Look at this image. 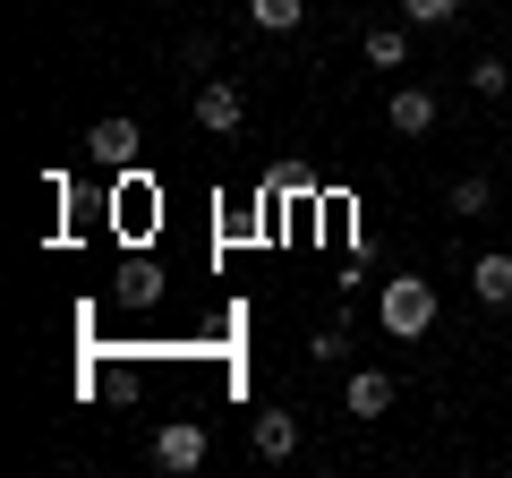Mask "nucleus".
I'll return each instance as SVG.
<instances>
[{
	"label": "nucleus",
	"mask_w": 512,
	"mask_h": 478,
	"mask_svg": "<svg viewBox=\"0 0 512 478\" xmlns=\"http://www.w3.org/2000/svg\"><path fill=\"white\" fill-rule=\"evenodd\" d=\"M376 316H384V333H393V342H419V333L436 325V282L393 274V282H384V299H376Z\"/></svg>",
	"instance_id": "f257e3e1"
},
{
	"label": "nucleus",
	"mask_w": 512,
	"mask_h": 478,
	"mask_svg": "<svg viewBox=\"0 0 512 478\" xmlns=\"http://www.w3.org/2000/svg\"><path fill=\"white\" fill-rule=\"evenodd\" d=\"M86 154L111 171H137V154H146V137H137V120H94L86 129Z\"/></svg>",
	"instance_id": "f03ea898"
},
{
	"label": "nucleus",
	"mask_w": 512,
	"mask_h": 478,
	"mask_svg": "<svg viewBox=\"0 0 512 478\" xmlns=\"http://www.w3.org/2000/svg\"><path fill=\"white\" fill-rule=\"evenodd\" d=\"M239 120H248V103H239V86H231V77H205V86H197V129L231 137Z\"/></svg>",
	"instance_id": "7ed1b4c3"
},
{
	"label": "nucleus",
	"mask_w": 512,
	"mask_h": 478,
	"mask_svg": "<svg viewBox=\"0 0 512 478\" xmlns=\"http://www.w3.org/2000/svg\"><path fill=\"white\" fill-rule=\"evenodd\" d=\"M154 461H163V470H197L205 461V427L197 419H163L154 427Z\"/></svg>",
	"instance_id": "20e7f679"
},
{
	"label": "nucleus",
	"mask_w": 512,
	"mask_h": 478,
	"mask_svg": "<svg viewBox=\"0 0 512 478\" xmlns=\"http://www.w3.org/2000/svg\"><path fill=\"white\" fill-rule=\"evenodd\" d=\"M436 129V94L427 86H393V137H427Z\"/></svg>",
	"instance_id": "39448f33"
},
{
	"label": "nucleus",
	"mask_w": 512,
	"mask_h": 478,
	"mask_svg": "<svg viewBox=\"0 0 512 478\" xmlns=\"http://www.w3.org/2000/svg\"><path fill=\"white\" fill-rule=\"evenodd\" d=\"M470 291L487 299V308H512V257H504V248H487V257L470 265Z\"/></svg>",
	"instance_id": "423d86ee"
},
{
	"label": "nucleus",
	"mask_w": 512,
	"mask_h": 478,
	"mask_svg": "<svg viewBox=\"0 0 512 478\" xmlns=\"http://www.w3.org/2000/svg\"><path fill=\"white\" fill-rule=\"evenodd\" d=\"M256 453H265V461H291L299 453V419H291V410H256Z\"/></svg>",
	"instance_id": "0eeeda50"
},
{
	"label": "nucleus",
	"mask_w": 512,
	"mask_h": 478,
	"mask_svg": "<svg viewBox=\"0 0 512 478\" xmlns=\"http://www.w3.org/2000/svg\"><path fill=\"white\" fill-rule=\"evenodd\" d=\"M384 410H393V376L359 368V376H350V419H384Z\"/></svg>",
	"instance_id": "6e6552de"
},
{
	"label": "nucleus",
	"mask_w": 512,
	"mask_h": 478,
	"mask_svg": "<svg viewBox=\"0 0 512 478\" xmlns=\"http://www.w3.org/2000/svg\"><path fill=\"white\" fill-rule=\"evenodd\" d=\"M248 18L265 26V35H291V26L308 18V0H248Z\"/></svg>",
	"instance_id": "1a4fd4ad"
},
{
	"label": "nucleus",
	"mask_w": 512,
	"mask_h": 478,
	"mask_svg": "<svg viewBox=\"0 0 512 478\" xmlns=\"http://www.w3.org/2000/svg\"><path fill=\"white\" fill-rule=\"evenodd\" d=\"M367 60H376V69H402L410 60V26H376V35H367Z\"/></svg>",
	"instance_id": "9d476101"
},
{
	"label": "nucleus",
	"mask_w": 512,
	"mask_h": 478,
	"mask_svg": "<svg viewBox=\"0 0 512 478\" xmlns=\"http://www.w3.org/2000/svg\"><path fill=\"white\" fill-rule=\"evenodd\" d=\"M120 299H128V308H154V299H163V274H154V265H128V274H120Z\"/></svg>",
	"instance_id": "9b49d317"
},
{
	"label": "nucleus",
	"mask_w": 512,
	"mask_h": 478,
	"mask_svg": "<svg viewBox=\"0 0 512 478\" xmlns=\"http://www.w3.org/2000/svg\"><path fill=\"white\" fill-rule=\"evenodd\" d=\"M487 205H495V188L478 180V171H470V180H453V214H461V222H470V214H487Z\"/></svg>",
	"instance_id": "f8f14e48"
},
{
	"label": "nucleus",
	"mask_w": 512,
	"mask_h": 478,
	"mask_svg": "<svg viewBox=\"0 0 512 478\" xmlns=\"http://www.w3.org/2000/svg\"><path fill=\"white\" fill-rule=\"evenodd\" d=\"M402 18H410V26H453L461 0H402Z\"/></svg>",
	"instance_id": "ddd939ff"
},
{
	"label": "nucleus",
	"mask_w": 512,
	"mask_h": 478,
	"mask_svg": "<svg viewBox=\"0 0 512 478\" xmlns=\"http://www.w3.org/2000/svg\"><path fill=\"white\" fill-rule=\"evenodd\" d=\"M470 94H487V103H495V94H512V69H504V60H478V69H470Z\"/></svg>",
	"instance_id": "4468645a"
},
{
	"label": "nucleus",
	"mask_w": 512,
	"mask_h": 478,
	"mask_svg": "<svg viewBox=\"0 0 512 478\" xmlns=\"http://www.w3.org/2000/svg\"><path fill=\"white\" fill-rule=\"evenodd\" d=\"M111 214H120L128 231H146V222H154V197H146V188H128V197H111Z\"/></svg>",
	"instance_id": "2eb2a0df"
}]
</instances>
